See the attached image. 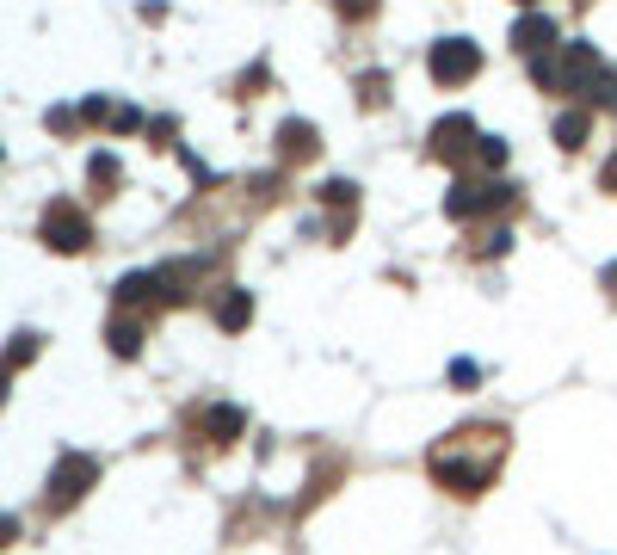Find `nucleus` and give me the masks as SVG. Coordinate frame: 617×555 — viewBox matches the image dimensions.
<instances>
[{"instance_id": "f257e3e1", "label": "nucleus", "mask_w": 617, "mask_h": 555, "mask_svg": "<svg viewBox=\"0 0 617 555\" xmlns=\"http://www.w3.org/2000/svg\"><path fill=\"white\" fill-rule=\"evenodd\" d=\"M500 463H506V432L500 426H469V432H451L439 451H432V481L451 488V494H482L500 475Z\"/></svg>"}, {"instance_id": "f03ea898", "label": "nucleus", "mask_w": 617, "mask_h": 555, "mask_svg": "<svg viewBox=\"0 0 617 555\" xmlns=\"http://www.w3.org/2000/svg\"><path fill=\"white\" fill-rule=\"evenodd\" d=\"M611 87V74H605V56L593 44H562L556 56V93H580V99H599Z\"/></svg>"}, {"instance_id": "7ed1b4c3", "label": "nucleus", "mask_w": 617, "mask_h": 555, "mask_svg": "<svg viewBox=\"0 0 617 555\" xmlns=\"http://www.w3.org/2000/svg\"><path fill=\"white\" fill-rule=\"evenodd\" d=\"M494 210H513V185H469V179H451V192H445V216L451 222H476V216H494Z\"/></svg>"}, {"instance_id": "20e7f679", "label": "nucleus", "mask_w": 617, "mask_h": 555, "mask_svg": "<svg viewBox=\"0 0 617 555\" xmlns=\"http://www.w3.org/2000/svg\"><path fill=\"white\" fill-rule=\"evenodd\" d=\"M426 68H432V81H439V87H463V81H476V74H482V50L469 44V37H439V44L426 50Z\"/></svg>"}, {"instance_id": "39448f33", "label": "nucleus", "mask_w": 617, "mask_h": 555, "mask_svg": "<svg viewBox=\"0 0 617 555\" xmlns=\"http://www.w3.org/2000/svg\"><path fill=\"white\" fill-rule=\"evenodd\" d=\"M476 124H469V111H445V118L439 124H432V161H445V167H463L469 155H476Z\"/></svg>"}, {"instance_id": "423d86ee", "label": "nucleus", "mask_w": 617, "mask_h": 555, "mask_svg": "<svg viewBox=\"0 0 617 555\" xmlns=\"http://www.w3.org/2000/svg\"><path fill=\"white\" fill-rule=\"evenodd\" d=\"M93 481H99V463H93V457H81V451H68V457L50 469V494H44V500H50V512L75 506V500L93 488Z\"/></svg>"}, {"instance_id": "0eeeda50", "label": "nucleus", "mask_w": 617, "mask_h": 555, "mask_svg": "<svg viewBox=\"0 0 617 555\" xmlns=\"http://www.w3.org/2000/svg\"><path fill=\"white\" fill-rule=\"evenodd\" d=\"M44 241H50L56 253H81V247L93 241V229H87V216H81V204H68V198H56V204L44 210Z\"/></svg>"}, {"instance_id": "6e6552de", "label": "nucleus", "mask_w": 617, "mask_h": 555, "mask_svg": "<svg viewBox=\"0 0 617 555\" xmlns=\"http://www.w3.org/2000/svg\"><path fill=\"white\" fill-rule=\"evenodd\" d=\"M513 50H525V56L556 50V19H550V13H525V19L513 25Z\"/></svg>"}, {"instance_id": "1a4fd4ad", "label": "nucleus", "mask_w": 617, "mask_h": 555, "mask_svg": "<svg viewBox=\"0 0 617 555\" xmlns=\"http://www.w3.org/2000/svg\"><path fill=\"white\" fill-rule=\"evenodd\" d=\"M321 148V136H315V124H303V118H284L278 124V161L290 167V161H309Z\"/></svg>"}, {"instance_id": "9d476101", "label": "nucleus", "mask_w": 617, "mask_h": 555, "mask_svg": "<svg viewBox=\"0 0 617 555\" xmlns=\"http://www.w3.org/2000/svg\"><path fill=\"white\" fill-rule=\"evenodd\" d=\"M198 426H204V438H216V444H229V438H241L247 414H241V407H204V414H198Z\"/></svg>"}, {"instance_id": "9b49d317", "label": "nucleus", "mask_w": 617, "mask_h": 555, "mask_svg": "<svg viewBox=\"0 0 617 555\" xmlns=\"http://www.w3.org/2000/svg\"><path fill=\"white\" fill-rule=\"evenodd\" d=\"M253 321V296L247 290H223V296H216V327H223V333H241Z\"/></svg>"}, {"instance_id": "f8f14e48", "label": "nucleus", "mask_w": 617, "mask_h": 555, "mask_svg": "<svg viewBox=\"0 0 617 555\" xmlns=\"http://www.w3.org/2000/svg\"><path fill=\"white\" fill-rule=\"evenodd\" d=\"M38 346H44L38 333H19V340L7 346V358H0V395H7V383H13V370H25L31 358H38Z\"/></svg>"}, {"instance_id": "ddd939ff", "label": "nucleus", "mask_w": 617, "mask_h": 555, "mask_svg": "<svg viewBox=\"0 0 617 555\" xmlns=\"http://www.w3.org/2000/svg\"><path fill=\"white\" fill-rule=\"evenodd\" d=\"M155 296H161V278H155V272H130V278L118 284V303H124V309H142V303H155Z\"/></svg>"}, {"instance_id": "4468645a", "label": "nucleus", "mask_w": 617, "mask_h": 555, "mask_svg": "<svg viewBox=\"0 0 617 555\" xmlns=\"http://www.w3.org/2000/svg\"><path fill=\"white\" fill-rule=\"evenodd\" d=\"M587 130H593V111H562V118H556V142L562 148H580Z\"/></svg>"}, {"instance_id": "2eb2a0df", "label": "nucleus", "mask_w": 617, "mask_h": 555, "mask_svg": "<svg viewBox=\"0 0 617 555\" xmlns=\"http://www.w3.org/2000/svg\"><path fill=\"white\" fill-rule=\"evenodd\" d=\"M105 340H112L118 358H136V352H142V327H136V321H112V327H105Z\"/></svg>"}, {"instance_id": "dca6fc26", "label": "nucleus", "mask_w": 617, "mask_h": 555, "mask_svg": "<svg viewBox=\"0 0 617 555\" xmlns=\"http://www.w3.org/2000/svg\"><path fill=\"white\" fill-rule=\"evenodd\" d=\"M321 204H334V210L346 216V210L358 204V185H352V179H328V185H321Z\"/></svg>"}, {"instance_id": "f3484780", "label": "nucleus", "mask_w": 617, "mask_h": 555, "mask_svg": "<svg viewBox=\"0 0 617 555\" xmlns=\"http://www.w3.org/2000/svg\"><path fill=\"white\" fill-rule=\"evenodd\" d=\"M476 161H482L488 173H500V167H506V136H482V142H476Z\"/></svg>"}, {"instance_id": "a211bd4d", "label": "nucleus", "mask_w": 617, "mask_h": 555, "mask_svg": "<svg viewBox=\"0 0 617 555\" xmlns=\"http://www.w3.org/2000/svg\"><path fill=\"white\" fill-rule=\"evenodd\" d=\"M87 173H93V185H118V179H124L118 155H93V167H87Z\"/></svg>"}, {"instance_id": "6ab92c4d", "label": "nucleus", "mask_w": 617, "mask_h": 555, "mask_svg": "<svg viewBox=\"0 0 617 555\" xmlns=\"http://www.w3.org/2000/svg\"><path fill=\"white\" fill-rule=\"evenodd\" d=\"M531 81H537V87H556V56H550V50L531 56Z\"/></svg>"}, {"instance_id": "aec40b11", "label": "nucleus", "mask_w": 617, "mask_h": 555, "mask_svg": "<svg viewBox=\"0 0 617 555\" xmlns=\"http://www.w3.org/2000/svg\"><path fill=\"white\" fill-rule=\"evenodd\" d=\"M506 247H513V229H488L476 253H482V259H494V253H506Z\"/></svg>"}, {"instance_id": "412c9836", "label": "nucleus", "mask_w": 617, "mask_h": 555, "mask_svg": "<svg viewBox=\"0 0 617 555\" xmlns=\"http://www.w3.org/2000/svg\"><path fill=\"white\" fill-rule=\"evenodd\" d=\"M112 111H118L112 99H87V105H81V118H87V124H112Z\"/></svg>"}, {"instance_id": "4be33fe9", "label": "nucleus", "mask_w": 617, "mask_h": 555, "mask_svg": "<svg viewBox=\"0 0 617 555\" xmlns=\"http://www.w3.org/2000/svg\"><path fill=\"white\" fill-rule=\"evenodd\" d=\"M476 377H482V370L469 364V358H457V364H451V383H457V389H476Z\"/></svg>"}, {"instance_id": "5701e85b", "label": "nucleus", "mask_w": 617, "mask_h": 555, "mask_svg": "<svg viewBox=\"0 0 617 555\" xmlns=\"http://www.w3.org/2000/svg\"><path fill=\"white\" fill-rule=\"evenodd\" d=\"M383 99H389V81H383V74H365V105L377 111Z\"/></svg>"}, {"instance_id": "b1692460", "label": "nucleus", "mask_w": 617, "mask_h": 555, "mask_svg": "<svg viewBox=\"0 0 617 555\" xmlns=\"http://www.w3.org/2000/svg\"><path fill=\"white\" fill-rule=\"evenodd\" d=\"M340 13H346V19H371L377 0H340Z\"/></svg>"}, {"instance_id": "393cba45", "label": "nucleus", "mask_w": 617, "mask_h": 555, "mask_svg": "<svg viewBox=\"0 0 617 555\" xmlns=\"http://www.w3.org/2000/svg\"><path fill=\"white\" fill-rule=\"evenodd\" d=\"M599 185H605V192H617V155L605 161V173H599Z\"/></svg>"}, {"instance_id": "a878e982", "label": "nucleus", "mask_w": 617, "mask_h": 555, "mask_svg": "<svg viewBox=\"0 0 617 555\" xmlns=\"http://www.w3.org/2000/svg\"><path fill=\"white\" fill-rule=\"evenodd\" d=\"M19 537V518H0V543H13Z\"/></svg>"}, {"instance_id": "bb28decb", "label": "nucleus", "mask_w": 617, "mask_h": 555, "mask_svg": "<svg viewBox=\"0 0 617 555\" xmlns=\"http://www.w3.org/2000/svg\"><path fill=\"white\" fill-rule=\"evenodd\" d=\"M599 105H611V111H617V81H611V87L599 93Z\"/></svg>"}, {"instance_id": "cd10ccee", "label": "nucleus", "mask_w": 617, "mask_h": 555, "mask_svg": "<svg viewBox=\"0 0 617 555\" xmlns=\"http://www.w3.org/2000/svg\"><path fill=\"white\" fill-rule=\"evenodd\" d=\"M605 290H611V296H617V266H605Z\"/></svg>"}, {"instance_id": "c85d7f7f", "label": "nucleus", "mask_w": 617, "mask_h": 555, "mask_svg": "<svg viewBox=\"0 0 617 555\" xmlns=\"http://www.w3.org/2000/svg\"><path fill=\"white\" fill-rule=\"evenodd\" d=\"M519 7H525V13H537V0H519Z\"/></svg>"}]
</instances>
